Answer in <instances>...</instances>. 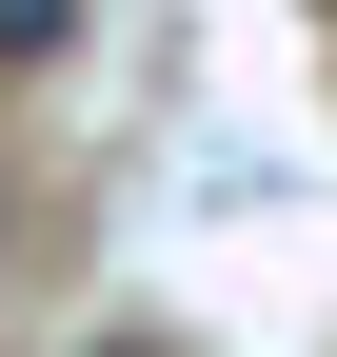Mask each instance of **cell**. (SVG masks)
Segmentation results:
<instances>
[{"mask_svg": "<svg viewBox=\"0 0 337 357\" xmlns=\"http://www.w3.org/2000/svg\"><path fill=\"white\" fill-rule=\"evenodd\" d=\"M0 60H79V0H0Z\"/></svg>", "mask_w": 337, "mask_h": 357, "instance_id": "cell-1", "label": "cell"}]
</instances>
